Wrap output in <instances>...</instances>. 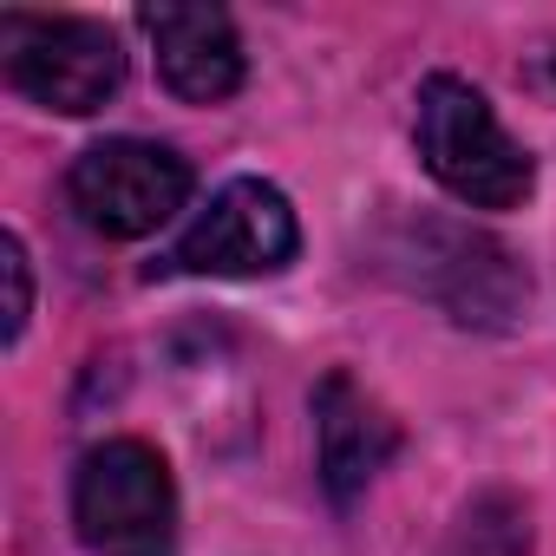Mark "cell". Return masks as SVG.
<instances>
[{"label":"cell","instance_id":"6da1fadb","mask_svg":"<svg viewBox=\"0 0 556 556\" xmlns=\"http://www.w3.org/2000/svg\"><path fill=\"white\" fill-rule=\"evenodd\" d=\"M413 138H419V157L439 177V190H452L471 210H510L536 184L530 151L497 125L491 99L471 79H458V73H432L419 86Z\"/></svg>","mask_w":556,"mask_h":556},{"label":"cell","instance_id":"7a4b0ae2","mask_svg":"<svg viewBox=\"0 0 556 556\" xmlns=\"http://www.w3.org/2000/svg\"><path fill=\"white\" fill-rule=\"evenodd\" d=\"M73 523L92 556H170L177 549V484L157 445L105 439L79 458Z\"/></svg>","mask_w":556,"mask_h":556},{"label":"cell","instance_id":"3957f363","mask_svg":"<svg viewBox=\"0 0 556 556\" xmlns=\"http://www.w3.org/2000/svg\"><path fill=\"white\" fill-rule=\"evenodd\" d=\"M387 262L465 328H510L530 302L523 262L497 236L465 229V223H406Z\"/></svg>","mask_w":556,"mask_h":556},{"label":"cell","instance_id":"277c9868","mask_svg":"<svg viewBox=\"0 0 556 556\" xmlns=\"http://www.w3.org/2000/svg\"><path fill=\"white\" fill-rule=\"evenodd\" d=\"M0 53H8L14 92H27L47 112H66V118L112 105L125 86V47L99 21H27V14H14L0 27Z\"/></svg>","mask_w":556,"mask_h":556},{"label":"cell","instance_id":"5b68a950","mask_svg":"<svg viewBox=\"0 0 556 556\" xmlns=\"http://www.w3.org/2000/svg\"><path fill=\"white\" fill-rule=\"evenodd\" d=\"M190 164L170 151V144H151V138H105L92 151H79L66 190H73V210L112 236V242H131V236H151L157 223H170L190 197Z\"/></svg>","mask_w":556,"mask_h":556},{"label":"cell","instance_id":"8992f818","mask_svg":"<svg viewBox=\"0 0 556 556\" xmlns=\"http://www.w3.org/2000/svg\"><path fill=\"white\" fill-rule=\"evenodd\" d=\"M295 249H302V229L289 197L262 177H236L177 236V249L164 255V275H275L295 262Z\"/></svg>","mask_w":556,"mask_h":556},{"label":"cell","instance_id":"52a82bcc","mask_svg":"<svg viewBox=\"0 0 556 556\" xmlns=\"http://www.w3.org/2000/svg\"><path fill=\"white\" fill-rule=\"evenodd\" d=\"M138 21L157 47V79L184 105H223L242 86V40L223 8H144Z\"/></svg>","mask_w":556,"mask_h":556},{"label":"cell","instance_id":"ba28073f","mask_svg":"<svg viewBox=\"0 0 556 556\" xmlns=\"http://www.w3.org/2000/svg\"><path fill=\"white\" fill-rule=\"evenodd\" d=\"M315 439H321V484L328 497H361L374 484V471L400 452V426L393 413L354 380V374H328L315 387Z\"/></svg>","mask_w":556,"mask_h":556},{"label":"cell","instance_id":"9c48e42d","mask_svg":"<svg viewBox=\"0 0 556 556\" xmlns=\"http://www.w3.org/2000/svg\"><path fill=\"white\" fill-rule=\"evenodd\" d=\"M0 275H8V348L27 334V315H34V275H27V249L21 236H0Z\"/></svg>","mask_w":556,"mask_h":556}]
</instances>
